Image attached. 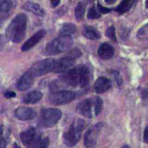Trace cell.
Listing matches in <instances>:
<instances>
[{
  "mask_svg": "<svg viewBox=\"0 0 148 148\" xmlns=\"http://www.w3.org/2000/svg\"><path fill=\"white\" fill-rule=\"evenodd\" d=\"M65 83L73 87H85L90 82V72L88 68L80 64L66 71L61 76Z\"/></svg>",
  "mask_w": 148,
  "mask_h": 148,
  "instance_id": "1",
  "label": "cell"
},
{
  "mask_svg": "<svg viewBox=\"0 0 148 148\" xmlns=\"http://www.w3.org/2000/svg\"><path fill=\"white\" fill-rule=\"evenodd\" d=\"M27 17L21 13L17 15L8 25L6 29V37L15 43L21 42L25 35Z\"/></svg>",
  "mask_w": 148,
  "mask_h": 148,
  "instance_id": "2",
  "label": "cell"
},
{
  "mask_svg": "<svg viewBox=\"0 0 148 148\" xmlns=\"http://www.w3.org/2000/svg\"><path fill=\"white\" fill-rule=\"evenodd\" d=\"M73 45V39L70 35H61L46 46L45 54L46 56H54L68 51Z\"/></svg>",
  "mask_w": 148,
  "mask_h": 148,
  "instance_id": "3",
  "label": "cell"
},
{
  "mask_svg": "<svg viewBox=\"0 0 148 148\" xmlns=\"http://www.w3.org/2000/svg\"><path fill=\"white\" fill-rule=\"evenodd\" d=\"M84 121L81 119H75L71 124L69 130L63 135V142L65 146L72 147L80 140Z\"/></svg>",
  "mask_w": 148,
  "mask_h": 148,
  "instance_id": "4",
  "label": "cell"
},
{
  "mask_svg": "<svg viewBox=\"0 0 148 148\" xmlns=\"http://www.w3.org/2000/svg\"><path fill=\"white\" fill-rule=\"evenodd\" d=\"M61 116V110L57 108L43 109L40 112V121L44 127H52L58 122Z\"/></svg>",
  "mask_w": 148,
  "mask_h": 148,
  "instance_id": "5",
  "label": "cell"
},
{
  "mask_svg": "<svg viewBox=\"0 0 148 148\" xmlns=\"http://www.w3.org/2000/svg\"><path fill=\"white\" fill-rule=\"evenodd\" d=\"M56 60L53 58L42 60L35 63L28 71L34 77L43 76L53 72Z\"/></svg>",
  "mask_w": 148,
  "mask_h": 148,
  "instance_id": "6",
  "label": "cell"
},
{
  "mask_svg": "<svg viewBox=\"0 0 148 148\" xmlns=\"http://www.w3.org/2000/svg\"><path fill=\"white\" fill-rule=\"evenodd\" d=\"M76 97V93L72 91H60L51 94L49 102L54 105H62L72 102Z\"/></svg>",
  "mask_w": 148,
  "mask_h": 148,
  "instance_id": "7",
  "label": "cell"
},
{
  "mask_svg": "<svg viewBox=\"0 0 148 148\" xmlns=\"http://www.w3.org/2000/svg\"><path fill=\"white\" fill-rule=\"evenodd\" d=\"M41 136L40 134L36 132L34 127H29L20 134L21 140L25 146L34 148H36L37 142Z\"/></svg>",
  "mask_w": 148,
  "mask_h": 148,
  "instance_id": "8",
  "label": "cell"
},
{
  "mask_svg": "<svg viewBox=\"0 0 148 148\" xmlns=\"http://www.w3.org/2000/svg\"><path fill=\"white\" fill-rule=\"evenodd\" d=\"M95 98H90L84 99L80 102L77 107V110L82 116L87 118H91L93 116V113L95 114Z\"/></svg>",
  "mask_w": 148,
  "mask_h": 148,
  "instance_id": "9",
  "label": "cell"
},
{
  "mask_svg": "<svg viewBox=\"0 0 148 148\" xmlns=\"http://www.w3.org/2000/svg\"><path fill=\"white\" fill-rule=\"evenodd\" d=\"M102 125V124L101 123H98L94 124L86 131L84 137V142L87 147H92L96 145Z\"/></svg>",
  "mask_w": 148,
  "mask_h": 148,
  "instance_id": "10",
  "label": "cell"
},
{
  "mask_svg": "<svg viewBox=\"0 0 148 148\" xmlns=\"http://www.w3.org/2000/svg\"><path fill=\"white\" fill-rule=\"evenodd\" d=\"M75 60V58L68 54L65 57L56 60L53 72L54 73L65 72L73 66Z\"/></svg>",
  "mask_w": 148,
  "mask_h": 148,
  "instance_id": "11",
  "label": "cell"
},
{
  "mask_svg": "<svg viewBox=\"0 0 148 148\" xmlns=\"http://www.w3.org/2000/svg\"><path fill=\"white\" fill-rule=\"evenodd\" d=\"M16 117L21 121H28L34 119L36 116V111L29 107L19 106L14 112Z\"/></svg>",
  "mask_w": 148,
  "mask_h": 148,
  "instance_id": "12",
  "label": "cell"
},
{
  "mask_svg": "<svg viewBox=\"0 0 148 148\" xmlns=\"http://www.w3.org/2000/svg\"><path fill=\"white\" fill-rule=\"evenodd\" d=\"M46 31L45 29H40L30 37L21 47L23 51H27L32 47H34L37 43H38L41 39L45 36Z\"/></svg>",
  "mask_w": 148,
  "mask_h": 148,
  "instance_id": "13",
  "label": "cell"
},
{
  "mask_svg": "<svg viewBox=\"0 0 148 148\" xmlns=\"http://www.w3.org/2000/svg\"><path fill=\"white\" fill-rule=\"evenodd\" d=\"M34 77L28 71H26L18 79L17 83V87L20 91H25L28 90L33 84Z\"/></svg>",
  "mask_w": 148,
  "mask_h": 148,
  "instance_id": "14",
  "label": "cell"
},
{
  "mask_svg": "<svg viewBox=\"0 0 148 148\" xmlns=\"http://www.w3.org/2000/svg\"><path fill=\"white\" fill-rule=\"evenodd\" d=\"M111 86L110 79L104 76H101L96 80L94 83V90L97 93H103L108 90Z\"/></svg>",
  "mask_w": 148,
  "mask_h": 148,
  "instance_id": "15",
  "label": "cell"
},
{
  "mask_svg": "<svg viewBox=\"0 0 148 148\" xmlns=\"http://www.w3.org/2000/svg\"><path fill=\"white\" fill-rule=\"evenodd\" d=\"M12 6L10 0H0V23L9 17Z\"/></svg>",
  "mask_w": 148,
  "mask_h": 148,
  "instance_id": "16",
  "label": "cell"
},
{
  "mask_svg": "<svg viewBox=\"0 0 148 148\" xmlns=\"http://www.w3.org/2000/svg\"><path fill=\"white\" fill-rule=\"evenodd\" d=\"M114 53V50L112 46L107 43L101 44L98 50L99 56L103 60H108L111 58Z\"/></svg>",
  "mask_w": 148,
  "mask_h": 148,
  "instance_id": "17",
  "label": "cell"
},
{
  "mask_svg": "<svg viewBox=\"0 0 148 148\" xmlns=\"http://www.w3.org/2000/svg\"><path fill=\"white\" fill-rule=\"evenodd\" d=\"M42 98V93L39 91H32L24 96L23 101L25 104H34Z\"/></svg>",
  "mask_w": 148,
  "mask_h": 148,
  "instance_id": "18",
  "label": "cell"
},
{
  "mask_svg": "<svg viewBox=\"0 0 148 148\" xmlns=\"http://www.w3.org/2000/svg\"><path fill=\"white\" fill-rule=\"evenodd\" d=\"M23 8L28 11L33 13L39 16H42L44 14V10L37 3L28 1L24 5Z\"/></svg>",
  "mask_w": 148,
  "mask_h": 148,
  "instance_id": "19",
  "label": "cell"
},
{
  "mask_svg": "<svg viewBox=\"0 0 148 148\" xmlns=\"http://www.w3.org/2000/svg\"><path fill=\"white\" fill-rule=\"evenodd\" d=\"M83 35L91 40H98L101 38L99 32L95 28L91 26H87L84 27L83 31Z\"/></svg>",
  "mask_w": 148,
  "mask_h": 148,
  "instance_id": "20",
  "label": "cell"
},
{
  "mask_svg": "<svg viewBox=\"0 0 148 148\" xmlns=\"http://www.w3.org/2000/svg\"><path fill=\"white\" fill-rule=\"evenodd\" d=\"M135 1V0H123L115 8V11L119 14H123L131 9Z\"/></svg>",
  "mask_w": 148,
  "mask_h": 148,
  "instance_id": "21",
  "label": "cell"
},
{
  "mask_svg": "<svg viewBox=\"0 0 148 148\" xmlns=\"http://www.w3.org/2000/svg\"><path fill=\"white\" fill-rule=\"evenodd\" d=\"M76 26L71 23H65L60 31V35H71L76 31Z\"/></svg>",
  "mask_w": 148,
  "mask_h": 148,
  "instance_id": "22",
  "label": "cell"
},
{
  "mask_svg": "<svg viewBox=\"0 0 148 148\" xmlns=\"http://www.w3.org/2000/svg\"><path fill=\"white\" fill-rule=\"evenodd\" d=\"M86 9V5L83 2H79L75 9V14L77 20H82L83 18Z\"/></svg>",
  "mask_w": 148,
  "mask_h": 148,
  "instance_id": "23",
  "label": "cell"
},
{
  "mask_svg": "<svg viewBox=\"0 0 148 148\" xmlns=\"http://www.w3.org/2000/svg\"><path fill=\"white\" fill-rule=\"evenodd\" d=\"M136 36L140 40H148V23L138 31Z\"/></svg>",
  "mask_w": 148,
  "mask_h": 148,
  "instance_id": "24",
  "label": "cell"
},
{
  "mask_svg": "<svg viewBox=\"0 0 148 148\" xmlns=\"http://www.w3.org/2000/svg\"><path fill=\"white\" fill-rule=\"evenodd\" d=\"M100 17H101V14L97 10L94 6H92L89 9L87 13V17L89 19H96V18H98Z\"/></svg>",
  "mask_w": 148,
  "mask_h": 148,
  "instance_id": "25",
  "label": "cell"
},
{
  "mask_svg": "<svg viewBox=\"0 0 148 148\" xmlns=\"http://www.w3.org/2000/svg\"><path fill=\"white\" fill-rule=\"evenodd\" d=\"M106 36L109 38L110 39L116 41V36L115 34V29L113 26L109 27L106 30Z\"/></svg>",
  "mask_w": 148,
  "mask_h": 148,
  "instance_id": "26",
  "label": "cell"
},
{
  "mask_svg": "<svg viewBox=\"0 0 148 148\" xmlns=\"http://www.w3.org/2000/svg\"><path fill=\"white\" fill-rule=\"evenodd\" d=\"M102 106V100L99 97H96L95 99V115L98 116L100 113Z\"/></svg>",
  "mask_w": 148,
  "mask_h": 148,
  "instance_id": "27",
  "label": "cell"
},
{
  "mask_svg": "<svg viewBox=\"0 0 148 148\" xmlns=\"http://www.w3.org/2000/svg\"><path fill=\"white\" fill-rule=\"evenodd\" d=\"M7 145V142L5 137L3 135V126L0 124V148L5 147Z\"/></svg>",
  "mask_w": 148,
  "mask_h": 148,
  "instance_id": "28",
  "label": "cell"
},
{
  "mask_svg": "<svg viewBox=\"0 0 148 148\" xmlns=\"http://www.w3.org/2000/svg\"><path fill=\"white\" fill-rule=\"evenodd\" d=\"M97 8H98V10L99 12H100L101 13H102V14H106V13H108L110 12V9H109L108 8H106V7H104L99 3H98Z\"/></svg>",
  "mask_w": 148,
  "mask_h": 148,
  "instance_id": "29",
  "label": "cell"
},
{
  "mask_svg": "<svg viewBox=\"0 0 148 148\" xmlns=\"http://www.w3.org/2000/svg\"><path fill=\"white\" fill-rule=\"evenodd\" d=\"M4 96L6 98L10 99V98L15 97L16 96V94L15 92H14L13 91H8L5 92Z\"/></svg>",
  "mask_w": 148,
  "mask_h": 148,
  "instance_id": "30",
  "label": "cell"
},
{
  "mask_svg": "<svg viewBox=\"0 0 148 148\" xmlns=\"http://www.w3.org/2000/svg\"><path fill=\"white\" fill-rule=\"evenodd\" d=\"M143 140L145 143H148V125L146 127L143 133Z\"/></svg>",
  "mask_w": 148,
  "mask_h": 148,
  "instance_id": "31",
  "label": "cell"
},
{
  "mask_svg": "<svg viewBox=\"0 0 148 148\" xmlns=\"http://www.w3.org/2000/svg\"><path fill=\"white\" fill-rule=\"evenodd\" d=\"M142 98L143 99H147L148 98V87L145 88L142 92Z\"/></svg>",
  "mask_w": 148,
  "mask_h": 148,
  "instance_id": "32",
  "label": "cell"
},
{
  "mask_svg": "<svg viewBox=\"0 0 148 148\" xmlns=\"http://www.w3.org/2000/svg\"><path fill=\"white\" fill-rule=\"evenodd\" d=\"M50 2L52 7L54 8L59 5L60 2V0H50Z\"/></svg>",
  "mask_w": 148,
  "mask_h": 148,
  "instance_id": "33",
  "label": "cell"
},
{
  "mask_svg": "<svg viewBox=\"0 0 148 148\" xmlns=\"http://www.w3.org/2000/svg\"><path fill=\"white\" fill-rule=\"evenodd\" d=\"M116 1V0H105V2L107 3V4H112L114 2Z\"/></svg>",
  "mask_w": 148,
  "mask_h": 148,
  "instance_id": "34",
  "label": "cell"
},
{
  "mask_svg": "<svg viewBox=\"0 0 148 148\" xmlns=\"http://www.w3.org/2000/svg\"><path fill=\"white\" fill-rule=\"evenodd\" d=\"M145 6L147 9H148V0H146L145 1Z\"/></svg>",
  "mask_w": 148,
  "mask_h": 148,
  "instance_id": "35",
  "label": "cell"
}]
</instances>
